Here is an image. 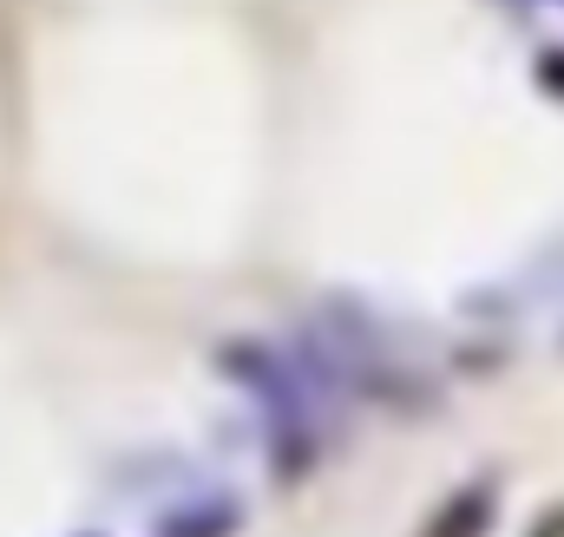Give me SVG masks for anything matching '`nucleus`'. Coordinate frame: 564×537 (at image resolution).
Segmentation results:
<instances>
[{"instance_id":"obj_2","label":"nucleus","mask_w":564,"mask_h":537,"mask_svg":"<svg viewBox=\"0 0 564 537\" xmlns=\"http://www.w3.org/2000/svg\"><path fill=\"white\" fill-rule=\"evenodd\" d=\"M486 525H492V485H473L426 525V537H486Z\"/></svg>"},{"instance_id":"obj_1","label":"nucleus","mask_w":564,"mask_h":537,"mask_svg":"<svg viewBox=\"0 0 564 537\" xmlns=\"http://www.w3.org/2000/svg\"><path fill=\"white\" fill-rule=\"evenodd\" d=\"M237 531V505L230 498H197V505H184V512H171L158 537H230Z\"/></svg>"}]
</instances>
